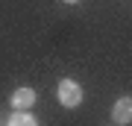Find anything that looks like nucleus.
<instances>
[{
  "instance_id": "obj_2",
  "label": "nucleus",
  "mask_w": 132,
  "mask_h": 126,
  "mask_svg": "<svg viewBox=\"0 0 132 126\" xmlns=\"http://www.w3.org/2000/svg\"><path fill=\"white\" fill-rule=\"evenodd\" d=\"M112 117H114V123H132V97H120L118 103H114L112 108Z\"/></svg>"
},
{
  "instance_id": "obj_1",
  "label": "nucleus",
  "mask_w": 132,
  "mask_h": 126,
  "mask_svg": "<svg viewBox=\"0 0 132 126\" xmlns=\"http://www.w3.org/2000/svg\"><path fill=\"white\" fill-rule=\"evenodd\" d=\"M56 94H59V103L65 108H76L82 103V85L73 82V79H62L59 88H56Z\"/></svg>"
},
{
  "instance_id": "obj_5",
  "label": "nucleus",
  "mask_w": 132,
  "mask_h": 126,
  "mask_svg": "<svg viewBox=\"0 0 132 126\" xmlns=\"http://www.w3.org/2000/svg\"><path fill=\"white\" fill-rule=\"evenodd\" d=\"M65 3H76V0H65Z\"/></svg>"
},
{
  "instance_id": "obj_4",
  "label": "nucleus",
  "mask_w": 132,
  "mask_h": 126,
  "mask_svg": "<svg viewBox=\"0 0 132 126\" xmlns=\"http://www.w3.org/2000/svg\"><path fill=\"white\" fill-rule=\"evenodd\" d=\"M9 126H38V123H35V117L29 112H15L9 117Z\"/></svg>"
},
{
  "instance_id": "obj_3",
  "label": "nucleus",
  "mask_w": 132,
  "mask_h": 126,
  "mask_svg": "<svg viewBox=\"0 0 132 126\" xmlns=\"http://www.w3.org/2000/svg\"><path fill=\"white\" fill-rule=\"evenodd\" d=\"M9 103L18 108V112H27V108H32V103H35V91L32 88H18L9 97Z\"/></svg>"
}]
</instances>
